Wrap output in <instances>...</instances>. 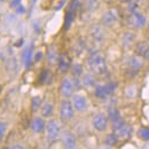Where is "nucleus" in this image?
Listing matches in <instances>:
<instances>
[{
  "mask_svg": "<svg viewBox=\"0 0 149 149\" xmlns=\"http://www.w3.org/2000/svg\"><path fill=\"white\" fill-rule=\"evenodd\" d=\"M41 107V97L40 96H33L31 100V110L32 112H36Z\"/></svg>",
  "mask_w": 149,
  "mask_h": 149,
  "instance_id": "obj_28",
  "label": "nucleus"
},
{
  "mask_svg": "<svg viewBox=\"0 0 149 149\" xmlns=\"http://www.w3.org/2000/svg\"><path fill=\"white\" fill-rule=\"evenodd\" d=\"M42 58H44V53L42 52H37L33 56V61L35 62H40Z\"/></svg>",
  "mask_w": 149,
  "mask_h": 149,
  "instance_id": "obj_33",
  "label": "nucleus"
},
{
  "mask_svg": "<svg viewBox=\"0 0 149 149\" xmlns=\"http://www.w3.org/2000/svg\"><path fill=\"white\" fill-rule=\"evenodd\" d=\"M71 72H72V74H74L76 78H79L81 74H84V68H83V65L79 64V63L74 64V65L71 67Z\"/></svg>",
  "mask_w": 149,
  "mask_h": 149,
  "instance_id": "obj_27",
  "label": "nucleus"
},
{
  "mask_svg": "<svg viewBox=\"0 0 149 149\" xmlns=\"http://www.w3.org/2000/svg\"><path fill=\"white\" fill-rule=\"evenodd\" d=\"M81 84L85 87H93L94 85H95V79H94V77L91 74H84V77H83Z\"/></svg>",
  "mask_w": 149,
  "mask_h": 149,
  "instance_id": "obj_26",
  "label": "nucleus"
},
{
  "mask_svg": "<svg viewBox=\"0 0 149 149\" xmlns=\"http://www.w3.org/2000/svg\"><path fill=\"white\" fill-rule=\"evenodd\" d=\"M107 116H108V119L111 120V123L116 122V120H119L122 118V115H120L119 110L117 108H115V107H110L108 109V115Z\"/></svg>",
  "mask_w": 149,
  "mask_h": 149,
  "instance_id": "obj_23",
  "label": "nucleus"
},
{
  "mask_svg": "<svg viewBox=\"0 0 149 149\" xmlns=\"http://www.w3.org/2000/svg\"><path fill=\"white\" fill-rule=\"evenodd\" d=\"M87 65L90 70L95 74H104L107 72L106 60L99 52L90 53V55L87 57Z\"/></svg>",
  "mask_w": 149,
  "mask_h": 149,
  "instance_id": "obj_1",
  "label": "nucleus"
},
{
  "mask_svg": "<svg viewBox=\"0 0 149 149\" xmlns=\"http://www.w3.org/2000/svg\"><path fill=\"white\" fill-rule=\"evenodd\" d=\"M23 42H24V40H23V39H22V38H21V39H19V41H17V42H16V44H15V46H16V47H21V46H22V45H23Z\"/></svg>",
  "mask_w": 149,
  "mask_h": 149,
  "instance_id": "obj_37",
  "label": "nucleus"
},
{
  "mask_svg": "<svg viewBox=\"0 0 149 149\" xmlns=\"http://www.w3.org/2000/svg\"><path fill=\"white\" fill-rule=\"evenodd\" d=\"M32 60H33V46L31 45V46L24 48V51L22 52V62L26 69L30 68Z\"/></svg>",
  "mask_w": 149,
  "mask_h": 149,
  "instance_id": "obj_12",
  "label": "nucleus"
},
{
  "mask_svg": "<svg viewBox=\"0 0 149 149\" xmlns=\"http://www.w3.org/2000/svg\"><path fill=\"white\" fill-rule=\"evenodd\" d=\"M91 37L94 39L95 42H101L104 39V31L101 26L95 25L91 29Z\"/></svg>",
  "mask_w": 149,
  "mask_h": 149,
  "instance_id": "obj_15",
  "label": "nucleus"
},
{
  "mask_svg": "<svg viewBox=\"0 0 149 149\" xmlns=\"http://www.w3.org/2000/svg\"><path fill=\"white\" fill-rule=\"evenodd\" d=\"M143 58H146V60H149V47H148V49H147V52L145 53V55H143Z\"/></svg>",
  "mask_w": 149,
  "mask_h": 149,
  "instance_id": "obj_39",
  "label": "nucleus"
},
{
  "mask_svg": "<svg viewBox=\"0 0 149 149\" xmlns=\"http://www.w3.org/2000/svg\"><path fill=\"white\" fill-rule=\"evenodd\" d=\"M136 9H138V2H136V0H131L130 2H129V10H130L131 13H134V12H138Z\"/></svg>",
  "mask_w": 149,
  "mask_h": 149,
  "instance_id": "obj_32",
  "label": "nucleus"
},
{
  "mask_svg": "<svg viewBox=\"0 0 149 149\" xmlns=\"http://www.w3.org/2000/svg\"><path fill=\"white\" fill-rule=\"evenodd\" d=\"M147 19L143 14L139 13V12H134L131 13V15L127 19V24L130 25L132 29H141L146 25Z\"/></svg>",
  "mask_w": 149,
  "mask_h": 149,
  "instance_id": "obj_3",
  "label": "nucleus"
},
{
  "mask_svg": "<svg viewBox=\"0 0 149 149\" xmlns=\"http://www.w3.org/2000/svg\"><path fill=\"white\" fill-rule=\"evenodd\" d=\"M30 127H31V130L33 131L35 133H41L42 131L46 129V123H45V120L42 118L35 117L31 120V123H30Z\"/></svg>",
  "mask_w": 149,
  "mask_h": 149,
  "instance_id": "obj_13",
  "label": "nucleus"
},
{
  "mask_svg": "<svg viewBox=\"0 0 149 149\" xmlns=\"http://www.w3.org/2000/svg\"><path fill=\"white\" fill-rule=\"evenodd\" d=\"M72 104H74V110L79 112L85 111L87 109V100L84 95H80V94H77L74 95V99H72Z\"/></svg>",
  "mask_w": 149,
  "mask_h": 149,
  "instance_id": "obj_10",
  "label": "nucleus"
},
{
  "mask_svg": "<svg viewBox=\"0 0 149 149\" xmlns=\"http://www.w3.org/2000/svg\"><path fill=\"white\" fill-rule=\"evenodd\" d=\"M80 7H81V0H71L70 3H69V8L68 9L77 14V12L80 9Z\"/></svg>",
  "mask_w": 149,
  "mask_h": 149,
  "instance_id": "obj_29",
  "label": "nucleus"
},
{
  "mask_svg": "<svg viewBox=\"0 0 149 149\" xmlns=\"http://www.w3.org/2000/svg\"><path fill=\"white\" fill-rule=\"evenodd\" d=\"M74 17H76V13L74 12H71V10H67V13H65V17H64V24H63V29L64 30H69L70 29V26H71V24H72V22H74Z\"/></svg>",
  "mask_w": 149,
  "mask_h": 149,
  "instance_id": "obj_21",
  "label": "nucleus"
},
{
  "mask_svg": "<svg viewBox=\"0 0 149 149\" xmlns=\"http://www.w3.org/2000/svg\"><path fill=\"white\" fill-rule=\"evenodd\" d=\"M52 79H53V74L51 72V70L49 69H44L39 74L38 80L41 85H46V84H49L52 81Z\"/></svg>",
  "mask_w": 149,
  "mask_h": 149,
  "instance_id": "obj_16",
  "label": "nucleus"
},
{
  "mask_svg": "<svg viewBox=\"0 0 149 149\" xmlns=\"http://www.w3.org/2000/svg\"><path fill=\"white\" fill-rule=\"evenodd\" d=\"M40 111L42 117H51L54 112V106L52 102L46 101L45 103H42V106L40 107Z\"/></svg>",
  "mask_w": 149,
  "mask_h": 149,
  "instance_id": "obj_17",
  "label": "nucleus"
},
{
  "mask_svg": "<svg viewBox=\"0 0 149 149\" xmlns=\"http://www.w3.org/2000/svg\"><path fill=\"white\" fill-rule=\"evenodd\" d=\"M92 124L94 129L99 132L106 131L108 127V116H106L104 113H96L93 117Z\"/></svg>",
  "mask_w": 149,
  "mask_h": 149,
  "instance_id": "obj_7",
  "label": "nucleus"
},
{
  "mask_svg": "<svg viewBox=\"0 0 149 149\" xmlns=\"http://www.w3.org/2000/svg\"><path fill=\"white\" fill-rule=\"evenodd\" d=\"M119 1H120V2H123V3H124V2H130L131 0H119Z\"/></svg>",
  "mask_w": 149,
  "mask_h": 149,
  "instance_id": "obj_41",
  "label": "nucleus"
},
{
  "mask_svg": "<svg viewBox=\"0 0 149 149\" xmlns=\"http://www.w3.org/2000/svg\"><path fill=\"white\" fill-rule=\"evenodd\" d=\"M16 9H17V13H24V12H25V8H24L22 5H19Z\"/></svg>",
  "mask_w": 149,
  "mask_h": 149,
  "instance_id": "obj_36",
  "label": "nucleus"
},
{
  "mask_svg": "<svg viewBox=\"0 0 149 149\" xmlns=\"http://www.w3.org/2000/svg\"><path fill=\"white\" fill-rule=\"evenodd\" d=\"M21 5V0H12L10 1V7L12 8H17Z\"/></svg>",
  "mask_w": 149,
  "mask_h": 149,
  "instance_id": "obj_35",
  "label": "nucleus"
},
{
  "mask_svg": "<svg viewBox=\"0 0 149 149\" xmlns=\"http://www.w3.org/2000/svg\"><path fill=\"white\" fill-rule=\"evenodd\" d=\"M74 81L69 78V77H65L62 83H61V86H60V92L61 94L64 96V97H70L72 96V94L74 92Z\"/></svg>",
  "mask_w": 149,
  "mask_h": 149,
  "instance_id": "obj_6",
  "label": "nucleus"
},
{
  "mask_svg": "<svg viewBox=\"0 0 149 149\" xmlns=\"http://www.w3.org/2000/svg\"><path fill=\"white\" fill-rule=\"evenodd\" d=\"M94 95L97 97V99H101V100H104L109 96V93L107 91V87L106 85H96L95 86V90H94Z\"/></svg>",
  "mask_w": 149,
  "mask_h": 149,
  "instance_id": "obj_18",
  "label": "nucleus"
},
{
  "mask_svg": "<svg viewBox=\"0 0 149 149\" xmlns=\"http://www.w3.org/2000/svg\"><path fill=\"white\" fill-rule=\"evenodd\" d=\"M148 5H149V2H148Z\"/></svg>",
  "mask_w": 149,
  "mask_h": 149,
  "instance_id": "obj_42",
  "label": "nucleus"
},
{
  "mask_svg": "<svg viewBox=\"0 0 149 149\" xmlns=\"http://www.w3.org/2000/svg\"><path fill=\"white\" fill-rule=\"evenodd\" d=\"M57 60H58V54L56 53V49L54 47H49L47 53V63L49 65H53L57 62Z\"/></svg>",
  "mask_w": 149,
  "mask_h": 149,
  "instance_id": "obj_22",
  "label": "nucleus"
},
{
  "mask_svg": "<svg viewBox=\"0 0 149 149\" xmlns=\"http://www.w3.org/2000/svg\"><path fill=\"white\" fill-rule=\"evenodd\" d=\"M71 67V57L68 53H62L57 60V68L61 74H67Z\"/></svg>",
  "mask_w": 149,
  "mask_h": 149,
  "instance_id": "obj_8",
  "label": "nucleus"
},
{
  "mask_svg": "<svg viewBox=\"0 0 149 149\" xmlns=\"http://www.w3.org/2000/svg\"><path fill=\"white\" fill-rule=\"evenodd\" d=\"M61 141H62L64 148H68V149L74 148L76 145H77V140H76L74 135L71 132H69V131L61 132Z\"/></svg>",
  "mask_w": 149,
  "mask_h": 149,
  "instance_id": "obj_9",
  "label": "nucleus"
},
{
  "mask_svg": "<svg viewBox=\"0 0 149 149\" xmlns=\"http://www.w3.org/2000/svg\"><path fill=\"white\" fill-rule=\"evenodd\" d=\"M74 108L72 102H70L69 100H63L61 102V106H60V116H61V119L63 122L71 120L74 118Z\"/></svg>",
  "mask_w": 149,
  "mask_h": 149,
  "instance_id": "obj_2",
  "label": "nucleus"
},
{
  "mask_svg": "<svg viewBox=\"0 0 149 149\" xmlns=\"http://www.w3.org/2000/svg\"><path fill=\"white\" fill-rule=\"evenodd\" d=\"M118 19V14L115 9H109L107 10L103 15H102V24L106 26H111L112 24H115Z\"/></svg>",
  "mask_w": 149,
  "mask_h": 149,
  "instance_id": "obj_11",
  "label": "nucleus"
},
{
  "mask_svg": "<svg viewBox=\"0 0 149 149\" xmlns=\"http://www.w3.org/2000/svg\"><path fill=\"white\" fill-rule=\"evenodd\" d=\"M134 38L135 37H134V35L132 32H125L123 35V37H122V45H123V47L127 48V47L132 46V44L134 41Z\"/></svg>",
  "mask_w": 149,
  "mask_h": 149,
  "instance_id": "obj_24",
  "label": "nucleus"
},
{
  "mask_svg": "<svg viewBox=\"0 0 149 149\" xmlns=\"http://www.w3.org/2000/svg\"><path fill=\"white\" fill-rule=\"evenodd\" d=\"M63 5H64V0H62V1H61V2H60V3L57 5V6H56V8H55V9H56V10H58V9H61Z\"/></svg>",
  "mask_w": 149,
  "mask_h": 149,
  "instance_id": "obj_38",
  "label": "nucleus"
},
{
  "mask_svg": "<svg viewBox=\"0 0 149 149\" xmlns=\"http://www.w3.org/2000/svg\"><path fill=\"white\" fill-rule=\"evenodd\" d=\"M106 87H107V91H108L109 95H111V94L115 92L116 87H117V84H116V83H113V81H109L108 84H106Z\"/></svg>",
  "mask_w": 149,
  "mask_h": 149,
  "instance_id": "obj_31",
  "label": "nucleus"
},
{
  "mask_svg": "<svg viewBox=\"0 0 149 149\" xmlns=\"http://www.w3.org/2000/svg\"><path fill=\"white\" fill-rule=\"evenodd\" d=\"M118 140H119V138H118L117 134L113 132V133H110V134H108V135L106 136L104 143H106V146H108V147H115V146L118 143Z\"/></svg>",
  "mask_w": 149,
  "mask_h": 149,
  "instance_id": "obj_25",
  "label": "nucleus"
},
{
  "mask_svg": "<svg viewBox=\"0 0 149 149\" xmlns=\"http://www.w3.org/2000/svg\"><path fill=\"white\" fill-rule=\"evenodd\" d=\"M139 57H138V55L132 56V57H130V60L127 62V71L126 72H127V74H130L131 77H134V76H136V74H139L140 69L143 65L142 61Z\"/></svg>",
  "mask_w": 149,
  "mask_h": 149,
  "instance_id": "obj_5",
  "label": "nucleus"
},
{
  "mask_svg": "<svg viewBox=\"0 0 149 149\" xmlns=\"http://www.w3.org/2000/svg\"><path fill=\"white\" fill-rule=\"evenodd\" d=\"M138 135L140 139L145 141H149V127H141L138 131Z\"/></svg>",
  "mask_w": 149,
  "mask_h": 149,
  "instance_id": "obj_30",
  "label": "nucleus"
},
{
  "mask_svg": "<svg viewBox=\"0 0 149 149\" xmlns=\"http://www.w3.org/2000/svg\"><path fill=\"white\" fill-rule=\"evenodd\" d=\"M60 135V125L55 119H51L46 124V136L48 142H54Z\"/></svg>",
  "mask_w": 149,
  "mask_h": 149,
  "instance_id": "obj_4",
  "label": "nucleus"
},
{
  "mask_svg": "<svg viewBox=\"0 0 149 149\" xmlns=\"http://www.w3.org/2000/svg\"><path fill=\"white\" fill-rule=\"evenodd\" d=\"M148 47H149V44L146 42V41H140V42L135 44V46H134L135 54L138 56H140V57H143L145 53H146L147 49H148Z\"/></svg>",
  "mask_w": 149,
  "mask_h": 149,
  "instance_id": "obj_19",
  "label": "nucleus"
},
{
  "mask_svg": "<svg viewBox=\"0 0 149 149\" xmlns=\"http://www.w3.org/2000/svg\"><path fill=\"white\" fill-rule=\"evenodd\" d=\"M113 132L117 134V136H118L119 139L125 140V139H129L131 136V134H132V129H131L130 125H127V124L125 123L123 126H120L119 129H117V130L113 131Z\"/></svg>",
  "mask_w": 149,
  "mask_h": 149,
  "instance_id": "obj_14",
  "label": "nucleus"
},
{
  "mask_svg": "<svg viewBox=\"0 0 149 149\" xmlns=\"http://www.w3.org/2000/svg\"><path fill=\"white\" fill-rule=\"evenodd\" d=\"M85 47H86L85 41H84L83 39H78V40H76V42H74V46H72V52L74 53L76 56H79L84 52Z\"/></svg>",
  "mask_w": 149,
  "mask_h": 149,
  "instance_id": "obj_20",
  "label": "nucleus"
},
{
  "mask_svg": "<svg viewBox=\"0 0 149 149\" xmlns=\"http://www.w3.org/2000/svg\"><path fill=\"white\" fill-rule=\"evenodd\" d=\"M6 127H7V125L5 123H0V141H1V139L6 132Z\"/></svg>",
  "mask_w": 149,
  "mask_h": 149,
  "instance_id": "obj_34",
  "label": "nucleus"
},
{
  "mask_svg": "<svg viewBox=\"0 0 149 149\" xmlns=\"http://www.w3.org/2000/svg\"><path fill=\"white\" fill-rule=\"evenodd\" d=\"M9 148H14V149H22V148H23V146H17V145H15V146H12V147H9Z\"/></svg>",
  "mask_w": 149,
  "mask_h": 149,
  "instance_id": "obj_40",
  "label": "nucleus"
}]
</instances>
